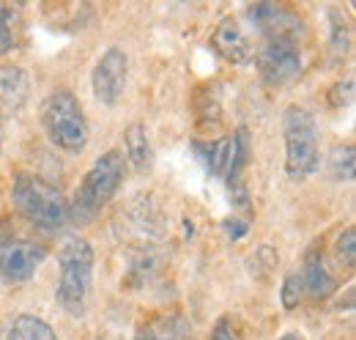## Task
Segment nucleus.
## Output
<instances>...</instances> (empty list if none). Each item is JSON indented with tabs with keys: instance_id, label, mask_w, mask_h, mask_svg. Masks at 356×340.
<instances>
[{
	"instance_id": "1",
	"label": "nucleus",
	"mask_w": 356,
	"mask_h": 340,
	"mask_svg": "<svg viewBox=\"0 0 356 340\" xmlns=\"http://www.w3.org/2000/svg\"><path fill=\"white\" fill-rule=\"evenodd\" d=\"M11 201L14 209L22 214L31 225L42 231H58L69 219V201L66 195L33 173H17L14 187H11Z\"/></svg>"
},
{
	"instance_id": "2",
	"label": "nucleus",
	"mask_w": 356,
	"mask_h": 340,
	"mask_svg": "<svg viewBox=\"0 0 356 340\" xmlns=\"http://www.w3.org/2000/svg\"><path fill=\"white\" fill-rule=\"evenodd\" d=\"M58 263H60V277L55 299L69 316L77 318L86 313L88 304L90 283H93V250L86 239L69 236L58 253Z\"/></svg>"
},
{
	"instance_id": "3",
	"label": "nucleus",
	"mask_w": 356,
	"mask_h": 340,
	"mask_svg": "<svg viewBox=\"0 0 356 340\" xmlns=\"http://www.w3.org/2000/svg\"><path fill=\"white\" fill-rule=\"evenodd\" d=\"M124 170H127V165H124V157L118 151H107L104 157H99L93 162V168L86 173L74 201L69 203V217L74 222H83V225L90 222L118 192V187L124 181Z\"/></svg>"
},
{
	"instance_id": "4",
	"label": "nucleus",
	"mask_w": 356,
	"mask_h": 340,
	"mask_svg": "<svg viewBox=\"0 0 356 340\" xmlns=\"http://www.w3.org/2000/svg\"><path fill=\"white\" fill-rule=\"evenodd\" d=\"M282 134H285V173L293 181H305L318 170L321 162L315 116L307 107L291 105L282 116Z\"/></svg>"
},
{
	"instance_id": "5",
	"label": "nucleus",
	"mask_w": 356,
	"mask_h": 340,
	"mask_svg": "<svg viewBox=\"0 0 356 340\" xmlns=\"http://www.w3.org/2000/svg\"><path fill=\"white\" fill-rule=\"evenodd\" d=\"M42 121L49 134V140L69 151V154H80L88 146V118L83 113L80 99L66 91L58 88L47 96L44 107H42Z\"/></svg>"
},
{
	"instance_id": "6",
	"label": "nucleus",
	"mask_w": 356,
	"mask_h": 340,
	"mask_svg": "<svg viewBox=\"0 0 356 340\" xmlns=\"http://www.w3.org/2000/svg\"><path fill=\"white\" fill-rule=\"evenodd\" d=\"M44 258V245H39L33 239L0 233V277L6 283H25V280H31Z\"/></svg>"
},
{
	"instance_id": "7",
	"label": "nucleus",
	"mask_w": 356,
	"mask_h": 340,
	"mask_svg": "<svg viewBox=\"0 0 356 340\" xmlns=\"http://www.w3.org/2000/svg\"><path fill=\"white\" fill-rule=\"evenodd\" d=\"M258 66L268 85L291 83L302 72V47L291 39H271L258 55Z\"/></svg>"
},
{
	"instance_id": "8",
	"label": "nucleus",
	"mask_w": 356,
	"mask_h": 340,
	"mask_svg": "<svg viewBox=\"0 0 356 340\" xmlns=\"http://www.w3.org/2000/svg\"><path fill=\"white\" fill-rule=\"evenodd\" d=\"M127 75H129V58H127V52H124L121 47H110V49L99 58V63H96V69H93V75H90L96 99H99L102 105L113 107V105L121 99V93H124Z\"/></svg>"
},
{
	"instance_id": "9",
	"label": "nucleus",
	"mask_w": 356,
	"mask_h": 340,
	"mask_svg": "<svg viewBox=\"0 0 356 340\" xmlns=\"http://www.w3.org/2000/svg\"><path fill=\"white\" fill-rule=\"evenodd\" d=\"M247 20L266 36V42H271V39L299 42L302 20L296 14H291L288 8L277 6V3H255V6H250L247 8Z\"/></svg>"
},
{
	"instance_id": "10",
	"label": "nucleus",
	"mask_w": 356,
	"mask_h": 340,
	"mask_svg": "<svg viewBox=\"0 0 356 340\" xmlns=\"http://www.w3.org/2000/svg\"><path fill=\"white\" fill-rule=\"evenodd\" d=\"M211 49L220 58H225L227 63H236V66L250 63L252 55H255V47L250 42L244 25L236 17H225L222 22L214 28V33H211Z\"/></svg>"
},
{
	"instance_id": "11",
	"label": "nucleus",
	"mask_w": 356,
	"mask_h": 340,
	"mask_svg": "<svg viewBox=\"0 0 356 340\" xmlns=\"http://www.w3.org/2000/svg\"><path fill=\"white\" fill-rule=\"evenodd\" d=\"M134 340H195V338H192V324L184 316L168 313V316H154V318L143 321L137 327Z\"/></svg>"
},
{
	"instance_id": "12",
	"label": "nucleus",
	"mask_w": 356,
	"mask_h": 340,
	"mask_svg": "<svg viewBox=\"0 0 356 340\" xmlns=\"http://www.w3.org/2000/svg\"><path fill=\"white\" fill-rule=\"evenodd\" d=\"M28 75L19 66H0V116L22 110L28 99Z\"/></svg>"
},
{
	"instance_id": "13",
	"label": "nucleus",
	"mask_w": 356,
	"mask_h": 340,
	"mask_svg": "<svg viewBox=\"0 0 356 340\" xmlns=\"http://www.w3.org/2000/svg\"><path fill=\"white\" fill-rule=\"evenodd\" d=\"M302 283H305V291L312 299H326L334 294V277L323 261V253L310 250L305 258V275H302Z\"/></svg>"
},
{
	"instance_id": "14",
	"label": "nucleus",
	"mask_w": 356,
	"mask_h": 340,
	"mask_svg": "<svg viewBox=\"0 0 356 340\" xmlns=\"http://www.w3.org/2000/svg\"><path fill=\"white\" fill-rule=\"evenodd\" d=\"M124 143H127V160L132 162V168L137 173H148V170L154 168V148H151L148 132H145V127L140 121L127 127Z\"/></svg>"
},
{
	"instance_id": "15",
	"label": "nucleus",
	"mask_w": 356,
	"mask_h": 340,
	"mask_svg": "<svg viewBox=\"0 0 356 340\" xmlns=\"http://www.w3.org/2000/svg\"><path fill=\"white\" fill-rule=\"evenodd\" d=\"M6 340H58V338H55L52 327L47 324L44 318L22 313V316L14 318V324H11Z\"/></svg>"
},
{
	"instance_id": "16",
	"label": "nucleus",
	"mask_w": 356,
	"mask_h": 340,
	"mask_svg": "<svg viewBox=\"0 0 356 340\" xmlns=\"http://www.w3.org/2000/svg\"><path fill=\"white\" fill-rule=\"evenodd\" d=\"M19 22H22V17H19V8L0 3V55L11 52V49L17 47V36H19Z\"/></svg>"
},
{
	"instance_id": "17",
	"label": "nucleus",
	"mask_w": 356,
	"mask_h": 340,
	"mask_svg": "<svg viewBox=\"0 0 356 340\" xmlns=\"http://www.w3.org/2000/svg\"><path fill=\"white\" fill-rule=\"evenodd\" d=\"M329 44H332V52L337 58H346L351 49V28L337 8L329 11Z\"/></svg>"
},
{
	"instance_id": "18",
	"label": "nucleus",
	"mask_w": 356,
	"mask_h": 340,
	"mask_svg": "<svg viewBox=\"0 0 356 340\" xmlns=\"http://www.w3.org/2000/svg\"><path fill=\"white\" fill-rule=\"evenodd\" d=\"M233 157V137H220L217 143L206 146V165L214 176H227Z\"/></svg>"
},
{
	"instance_id": "19",
	"label": "nucleus",
	"mask_w": 356,
	"mask_h": 340,
	"mask_svg": "<svg viewBox=\"0 0 356 340\" xmlns=\"http://www.w3.org/2000/svg\"><path fill=\"white\" fill-rule=\"evenodd\" d=\"M329 170H332V178L337 181H354L356 173V160H354V146L346 143V146H337L329 157Z\"/></svg>"
},
{
	"instance_id": "20",
	"label": "nucleus",
	"mask_w": 356,
	"mask_h": 340,
	"mask_svg": "<svg viewBox=\"0 0 356 340\" xmlns=\"http://www.w3.org/2000/svg\"><path fill=\"white\" fill-rule=\"evenodd\" d=\"M305 297V283H302V275L299 272H291L285 280H282V291H280V299H282V307L285 310H293Z\"/></svg>"
},
{
	"instance_id": "21",
	"label": "nucleus",
	"mask_w": 356,
	"mask_h": 340,
	"mask_svg": "<svg viewBox=\"0 0 356 340\" xmlns=\"http://www.w3.org/2000/svg\"><path fill=\"white\" fill-rule=\"evenodd\" d=\"M334 255H337V263H340V266L354 269V263H356V231L354 228H346V231L340 233Z\"/></svg>"
},
{
	"instance_id": "22",
	"label": "nucleus",
	"mask_w": 356,
	"mask_h": 340,
	"mask_svg": "<svg viewBox=\"0 0 356 340\" xmlns=\"http://www.w3.org/2000/svg\"><path fill=\"white\" fill-rule=\"evenodd\" d=\"M351 99H354V80H343V83L332 85V91H329V105H332L334 110L351 105Z\"/></svg>"
},
{
	"instance_id": "23",
	"label": "nucleus",
	"mask_w": 356,
	"mask_h": 340,
	"mask_svg": "<svg viewBox=\"0 0 356 340\" xmlns=\"http://www.w3.org/2000/svg\"><path fill=\"white\" fill-rule=\"evenodd\" d=\"M211 340H236L233 332H230V321H227V318H220V321H217V327H214V332H211Z\"/></svg>"
},
{
	"instance_id": "24",
	"label": "nucleus",
	"mask_w": 356,
	"mask_h": 340,
	"mask_svg": "<svg viewBox=\"0 0 356 340\" xmlns=\"http://www.w3.org/2000/svg\"><path fill=\"white\" fill-rule=\"evenodd\" d=\"M280 340H305L302 335H285V338H280Z\"/></svg>"
},
{
	"instance_id": "25",
	"label": "nucleus",
	"mask_w": 356,
	"mask_h": 340,
	"mask_svg": "<svg viewBox=\"0 0 356 340\" xmlns=\"http://www.w3.org/2000/svg\"><path fill=\"white\" fill-rule=\"evenodd\" d=\"M0 148H3V116H0Z\"/></svg>"
},
{
	"instance_id": "26",
	"label": "nucleus",
	"mask_w": 356,
	"mask_h": 340,
	"mask_svg": "<svg viewBox=\"0 0 356 340\" xmlns=\"http://www.w3.org/2000/svg\"><path fill=\"white\" fill-rule=\"evenodd\" d=\"M96 340H102V338H96Z\"/></svg>"
}]
</instances>
